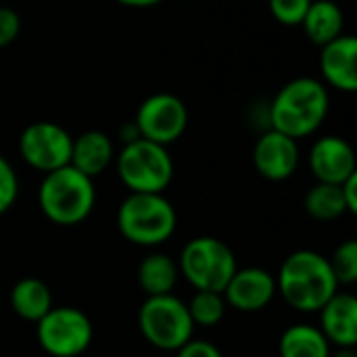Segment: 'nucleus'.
I'll use <instances>...</instances> for the list:
<instances>
[{
	"label": "nucleus",
	"instance_id": "25",
	"mask_svg": "<svg viewBox=\"0 0 357 357\" xmlns=\"http://www.w3.org/2000/svg\"><path fill=\"white\" fill-rule=\"evenodd\" d=\"M19 195V178L15 167L6 157L0 155V215H4L17 201Z\"/></svg>",
	"mask_w": 357,
	"mask_h": 357
},
{
	"label": "nucleus",
	"instance_id": "1",
	"mask_svg": "<svg viewBox=\"0 0 357 357\" xmlns=\"http://www.w3.org/2000/svg\"><path fill=\"white\" fill-rule=\"evenodd\" d=\"M331 111V96L324 82L316 77H295L287 82L268 107L270 128L301 140L322 128Z\"/></svg>",
	"mask_w": 357,
	"mask_h": 357
},
{
	"label": "nucleus",
	"instance_id": "15",
	"mask_svg": "<svg viewBox=\"0 0 357 357\" xmlns=\"http://www.w3.org/2000/svg\"><path fill=\"white\" fill-rule=\"evenodd\" d=\"M320 314V331L331 345L357 347V299L351 293H335Z\"/></svg>",
	"mask_w": 357,
	"mask_h": 357
},
{
	"label": "nucleus",
	"instance_id": "14",
	"mask_svg": "<svg viewBox=\"0 0 357 357\" xmlns=\"http://www.w3.org/2000/svg\"><path fill=\"white\" fill-rule=\"evenodd\" d=\"M320 73L324 84L341 90H357V40L354 36H339L320 50Z\"/></svg>",
	"mask_w": 357,
	"mask_h": 357
},
{
	"label": "nucleus",
	"instance_id": "24",
	"mask_svg": "<svg viewBox=\"0 0 357 357\" xmlns=\"http://www.w3.org/2000/svg\"><path fill=\"white\" fill-rule=\"evenodd\" d=\"M312 0H268L272 17L289 27L301 25Z\"/></svg>",
	"mask_w": 357,
	"mask_h": 357
},
{
	"label": "nucleus",
	"instance_id": "11",
	"mask_svg": "<svg viewBox=\"0 0 357 357\" xmlns=\"http://www.w3.org/2000/svg\"><path fill=\"white\" fill-rule=\"evenodd\" d=\"M297 140L268 128L253 146V165L257 174L270 182L289 180L299 167Z\"/></svg>",
	"mask_w": 357,
	"mask_h": 357
},
{
	"label": "nucleus",
	"instance_id": "9",
	"mask_svg": "<svg viewBox=\"0 0 357 357\" xmlns=\"http://www.w3.org/2000/svg\"><path fill=\"white\" fill-rule=\"evenodd\" d=\"M73 136L54 121L29 123L19 136V155L36 172L48 174L69 165Z\"/></svg>",
	"mask_w": 357,
	"mask_h": 357
},
{
	"label": "nucleus",
	"instance_id": "8",
	"mask_svg": "<svg viewBox=\"0 0 357 357\" xmlns=\"http://www.w3.org/2000/svg\"><path fill=\"white\" fill-rule=\"evenodd\" d=\"M36 337L40 347L52 357L82 356L94 337V326L88 314L77 307H52L40 322H36Z\"/></svg>",
	"mask_w": 357,
	"mask_h": 357
},
{
	"label": "nucleus",
	"instance_id": "6",
	"mask_svg": "<svg viewBox=\"0 0 357 357\" xmlns=\"http://www.w3.org/2000/svg\"><path fill=\"white\" fill-rule=\"evenodd\" d=\"M178 270L195 291L224 293L238 266L232 249L224 241L199 236L184 245L178 257Z\"/></svg>",
	"mask_w": 357,
	"mask_h": 357
},
{
	"label": "nucleus",
	"instance_id": "28",
	"mask_svg": "<svg viewBox=\"0 0 357 357\" xmlns=\"http://www.w3.org/2000/svg\"><path fill=\"white\" fill-rule=\"evenodd\" d=\"M341 190H343V199H345V205H347V213L356 215L357 213V174H354L351 178H347V180L341 184Z\"/></svg>",
	"mask_w": 357,
	"mask_h": 357
},
{
	"label": "nucleus",
	"instance_id": "7",
	"mask_svg": "<svg viewBox=\"0 0 357 357\" xmlns=\"http://www.w3.org/2000/svg\"><path fill=\"white\" fill-rule=\"evenodd\" d=\"M138 328L146 343L161 351H178L195 335L186 303L174 295L146 297L138 312Z\"/></svg>",
	"mask_w": 357,
	"mask_h": 357
},
{
	"label": "nucleus",
	"instance_id": "31",
	"mask_svg": "<svg viewBox=\"0 0 357 357\" xmlns=\"http://www.w3.org/2000/svg\"><path fill=\"white\" fill-rule=\"evenodd\" d=\"M331 357H357V351L356 347H339Z\"/></svg>",
	"mask_w": 357,
	"mask_h": 357
},
{
	"label": "nucleus",
	"instance_id": "30",
	"mask_svg": "<svg viewBox=\"0 0 357 357\" xmlns=\"http://www.w3.org/2000/svg\"><path fill=\"white\" fill-rule=\"evenodd\" d=\"M115 2H119L128 8H151V6L161 4L163 0H115Z\"/></svg>",
	"mask_w": 357,
	"mask_h": 357
},
{
	"label": "nucleus",
	"instance_id": "17",
	"mask_svg": "<svg viewBox=\"0 0 357 357\" xmlns=\"http://www.w3.org/2000/svg\"><path fill=\"white\" fill-rule=\"evenodd\" d=\"M301 27H303L305 36L316 46L322 48L324 44L343 36V27H345L343 8L333 0H312L303 21H301Z\"/></svg>",
	"mask_w": 357,
	"mask_h": 357
},
{
	"label": "nucleus",
	"instance_id": "21",
	"mask_svg": "<svg viewBox=\"0 0 357 357\" xmlns=\"http://www.w3.org/2000/svg\"><path fill=\"white\" fill-rule=\"evenodd\" d=\"M303 207L314 220H320V222H333L347 213V205H345L343 190L339 184L316 182L307 190L303 199Z\"/></svg>",
	"mask_w": 357,
	"mask_h": 357
},
{
	"label": "nucleus",
	"instance_id": "5",
	"mask_svg": "<svg viewBox=\"0 0 357 357\" xmlns=\"http://www.w3.org/2000/svg\"><path fill=\"white\" fill-rule=\"evenodd\" d=\"M115 169L130 192L163 195L174 180V159L167 146L138 138L115 155Z\"/></svg>",
	"mask_w": 357,
	"mask_h": 357
},
{
	"label": "nucleus",
	"instance_id": "20",
	"mask_svg": "<svg viewBox=\"0 0 357 357\" xmlns=\"http://www.w3.org/2000/svg\"><path fill=\"white\" fill-rule=\"evenodd\" d=\"M278 351L280 357H331L333 345L318 326L295 324L282 333Z\"/></svg>",
	"mask_w": 357,
	"mask_h": 357
},
{
	"label": "nucleus",
	"instance_id": "19",
	"mask_svg": "<svg viewBox=\"0 0 357 357\" xmlns=\"http://www.w3.org/2000/svg\"><path fill=\"white\" fill-rule=\"evenodd\" d=\"M13 312L27 322H40L54 305L52 293L40 278H21L10 291Z\"/></svg>",
	"mask_w": 357,
	"mask_h": 357
},
{
	"label": "nucleus",
	"instance_id": "16",
	"mask_svg": "<svg viewBox=\"0 0 357 357\" xmlns=\"http://www.w3.org/2000/svg\"><path fill=\"white\" fill-rule=\"evenodd\" d=\"M113 161H115V146L105 132L88 130L77 138H73L69 165L82 172L84 176L94 180L96 176L107 172Z\"/></svg>",
	"mask_w": 357,
	"mask_h": 357
},
{
	"label": "nucleus",
	"instance_id": "4",
	"mask_svg": "<svg viewBox=\"0 0 357 357\" xmlns=\"http://www.w3.org/2000/svg\"><path fill=\"white\" fill-rule=\"evenodd\" d=\"M178 226L176 207L163 195L130 192L117 209V228L136 247H159Z\"/></svg>",
	"mask_w": 357,
	"mask_h": 357
},
{
	"label": "nucleus",
	"instance_id": "10",
	"mask_svg": "<svg viewBox=\"0 0 357 357\" xmlns=\"http://www.w3.org/2000/svg\"><path fill=\"white\" fill-rule=\"evenodd\" d=\"M134 123L140 132V138L169 146L186 132L188 109L180 96L172 92H157L140 102Z\"/></svg>",
	"mask_w": 357,
	"mask_h": 357
},
{
	"label": "nucleus",
	"instance_id": "13",
	"mask_svg": "<svg viewBox=\"0 0 357 357\" xmlns=\"http://www.w3.org/2000/svg\"><path fill=\"white\" fill-rule=\"evenodd\" d=\"M310 167L318 182L343 184L357 174L356 153L351 144L341 136H322L310 151Z\"/></svg>",
	"mask_w": 357,
	"mask_h": 357
},
{
	"label": "nucleus",
	"instance_id": "18",
	"mask_svg": "<svg viewBox=\"0 0 357 357\" xmlns=\"http://www.w3.org/2000/svg\"><path fill=\"white\" fill-rule=\"evenodd\" d=\"M136 278L146 297L174 295L172 291L180 278L178 261L165 253H151L140 261Z\"/></svg>",
	"mask_w": 357,
	"mask_h": 357
},
{
	"label": "nucleus",
	"instance_id": "29",
	"mask_svg": "<svg viewBox=\"0 0 357 357\" xmlns=\"http://www.w3.org/2000/svg\"><path fill=\"white\" fill-rule=\"evenodd\" d=\"M119 138L123 140V144H128V142H134V140H138V138H140V132H138L136 123H134V121L126 123V126H123V128L119 130Z\"/></svg>",
	"mask_w": 357,
	"mask_h": 357
},
{
	"label": "nucleus",
	"instance_id": "2",
	"mask_svg": "<svg viewBox=\"0 0 357 357\" xmlns=\"http://www.w3.org/2000/svg\"><path fill=\"white\" fill-rule=\"evenodd\" d=\"M276 278V293L301 314H318L339 291V282L324 255L301 249L291 253Z\"/></svg>",
	"mask_w": 357,
	"mask_h": 357
},
{
	"label": "nucleus",
	"instance_id": "3",
	"mask_svg": "<svg viewBox=\"0 0 357 357\" xmlns=\"http://www.w3.org/2000/svg\"><path fill=\"white\" fill-rule=\"evenodd\" d=\"M38 203L46 220L56 226H77L90 218L96 205L94 180L71 165L44 174L38 188Z\"/></svg>",
	"mask_w": 357,
	"mask_h": 357
},
{
	"label": "nucleus",
	"instance_id": "22",
	"mask_svg": "<svg viewBox=\"0 0 357 357\" xmlns=\"http://www.w3.org/2000/svg\"><path fill=\"white\" fill-rule=\"evenodd\" d=\"M190 320L195 326H203V328H213L218 326L224 316H226V301L222 293H211V291H197L190 299V303H186Z\"/></svg>",
	"mask_w": 357,
	"mask_h": 357
},
{
	"label": "nucleus",
	"instance_id": "12",
	"mask_svg": "<svg viewBox=\"0 0 357 357\" xmlns=\"http://www.w3.org/2000/svg\"><path fill=\"white\" fill-rule=\"evenodd\" d=\"M224 301L228 307L245 314L266 310L276 297V278L264 268L236 270L224 289Z\"/></svg>",
	"mask_w": 357,
	"mask_h": 357
},
{
	"label": "nucleus",
	"instance_id": "23",
	"mask_svg": "<svg viewBox=\"0 0 357 357\" xmlns=\"http://www.w3.org/2000/svg\"><path fill=\"white\" fill-rule=\"evenodd\" d=\"M331 270L339 282V287H351L357 282V243L354 238L341 243L333 257L328 259Z\"/></svg>",
	"mask_w": 357,
	"mask_h": 357
},
{
	"label": "nucleus",
	"instance_id": "27",
	"mask_svg": "<svg viewBox=\"0 0 357 357\" xmlns=\"http://www.w3.org/2000/svg\"><path fill=\"white\" fill-rule=\"evenodd\" d=\"M176 357H224L222 351L209 343V341H195L190 339L186 345H182L178 351H176Z\"/></svg>",
	"mask_w": 357,
	"mask_h": 357
},
{
	"label": "nucleus",
	"instance_id": "26",
	"mask_svg": "<svg viewBox=\"0 0 357 357\" xmlns=\"http://www.w3.org/2000/svg\"><path fill=\"white\" fill-rule=\"evenodd\" d=\"M21 31V17L10 6H0V48H6L17 40Z\"/></svg>",
	"mask_w": 357,
	"mask_h": 357
}]
</instances>
